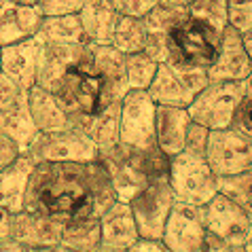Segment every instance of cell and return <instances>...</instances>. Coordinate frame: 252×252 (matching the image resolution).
<instances>
[{"label": "cell", "instance_id": "ffe728a7", "mask_svg": "<svg viewBox=\"0 0 252 252\" xmlns=\"http://www.w3.org/2000/svg\"><path fill=\"white\" fill-rule=\"evenodd\" d=\"M100 227H102V244H108V246L129 248L136 240H140L138 225L127 201H121V199L113 201L102 212Z\"/></svg>", "mask_w": 252, "mask_h": 252}, {"label": "cell", "instance_id": "8d00e7d4", "mask_svg": "<svg viewBox=\"0 0 252 252\" xmlns=\"http://www.w3.org/2000/svg\"><path fill=\"white\" fill-rule=\"evenodd\" d=\"M19 153H22V149H19L11 138L0 134V170L6 167V165H11L13 161L19 157Z\"/></svg>", "mask_w": 252, "mask_h": 252}, {"label": "cell", "instance_id": "d6a6232c", "mask_svg": "<svg viewBox=\"0 0 252 252\" xmlns=\"http://www.w3.org/2000/svg\"><path fill=\"white\" fill-rule=\"evenodd\" d=\"M85 0H38V11L43 17H53V15H74L81 11Z\"/></svg>", "mask_w": 252, "mask_h": 252}, {"label": "cell", "instance_id": "60d3db41", "mask_svg": "<svg viewBox=\"0 0 252 252\" xmlns=\"http://www.w3.org/2000/svg\"><path fill=\"white\" fill-rule=\"evenodd\" d=\"M242 43H244V49H246L248 58L252 62V28H250V30H244L242 32Z\"/></svg>", "mask_w": 252, "mask_h": 252}, {"label": "cell", "instance_id": "6da1fadb", "mask_svg": "<svg viewBox=\"0 0 252 252\" xmlns=\"http://www.w3.org/2000/svg\"><path fill=\"white\" fill-rule=\"evenodd\" d=\"M115 189L100 161H40L28 180L24 210L66 222L76 216H102Z\"/></svg>", "mask_w": 252, "mask_h": 252}, {"label": "cell", "instance_id": "5b68a950", "mask_svg": "<svg viewBox=\"0 0 252 252\" xmlns=\"http://www.w3.org/2000/svg\"><path fill=\"white\" fill-rule=\"evenodd\" d=\"M248 92L246 81H208V85L187 106L189 117L208 129L229 127Z\"/></svg>", "mask_w": 252, "mask_h": 252}, {"label": "cell", "instance_id": "8992f818", "mask_svg": "<svg viewBox=\"0 0 252 252\" xmlns=\"http://www.w3.org/2000/svg\"><path fill=\"white\" fill-rule=\"evenodd\" d=\"M170 187L174 197L187 206H204L219 193L216 174L210 170L206 155L180 151L178 155L170 157Z\"/></svg>", "mask_w": 252, "mask_h": 252}, {"label": "cell", "instance_id": "9c48e42d", "mask_svg": "<svg viewBox=\"0 0 252 252\" xmlns=\"http://www.w3.org/2000/svg\"><path fill=\"white\" fill-rule=\"evenodd\" d=\"M32 157L34 163L40 161H95L97 146L87 134L72 125L58 131H38L24 151Z\"/></svg>", "mask_w": 252, "mask_h": 252}, {"label": "cell", "instance_id": "7dc6e473", "mask_svg": "<svg viewBox=\"0 0 252 252\" xmlns=\"http://www.w3.org/2000/svg\"><path fill=\"white\" fill-rule=\"evenodd\" d=\"M246 83H248V89H250V92H252V74L248 76V79H246Z\"/></svg>", "mask_w": 252, "mask_h": 252}, {"label": "cell", "instance_id": "7a4b0ae2", "mask_svg": "<svg viewBox=\"0 0 252 252\" xmlns=\"http://www.w3.org/2000/svg\"><path fill=\"white\" fill-rule=\"evenodd\" d=\"M127 89L125 55L113 45L85 43L79 58L60 76L53 94L74 125L110 104L121 102Z\"/></svg>", "mask_w": 252, "mask_h": 252}, {"label": "cell", "instance_id": "f1b7e54d", "mask_svg": "<svg viewBox=\"0 0 252 252\" xmlns=\"http://www.w3.org/2000/svg\"><path fill=\"white\" fill-rule=\"evenodd\" d=\"M159 62L153 60L146 51H136L125 55V76L129 89H149L157 74Z\"/></svg>", "mask_w": 252, "mask_h": 252}, {"label": "cell", "instance_id": "1f68e13d", "mask_svg": "<svg viewBox=\"0 0 252 252\" xmlns=\"http://www.w3.org/2000/svg\"><path fill=\"white\" fill-rule=\"evenodd\" d=\"M227 22L235 30L252 28V0H227Z\"/></svg>", "mask_w": 252, "mask_h": 252}, {"label": "cell", "instance_id": "8fae6325", "mask_svg": "<svg viewBox=\"0 0 252 252\" xmlns=\"http://www.w3.org/2000/svg\"><path fill=\"white\" fill-rule=\"evenodd\" d=\"M155 108L146 89H127L121 97V125L119 142L134 149L155 144Z\"/></svg>", "mask_w": 252, "mask_h": 252}, {"label": "cell", "instance_id": "f6af8a7d", "mask_svg": "<svg viewBox=\"0 0 252 252\" xmlns=\"http://www.w3.org/2000/svg\"><path fill=\"white\" fill-rule=\"evenodd\" d=\"M13 2H19V4H28V6H36L38 0H13Z\"/></svg>", "mask_w": 252, "mask_h": 252}, {"label": "cell", "instance_id": "ac0fdd59", "mask_svg": "<svg viewBox=\"0 0 252 252\" xmlns=\"http://www.w3.org/2000/svg\"><path fill=\"white\" fill-rule=\"evenodd\" d=\"M83 26L87 43L94 45H110L113 30L121 17L113 0H85L81 11L76 13Z\"/></svg>", "mask_w": 252, "mask_h": 252}, {"label": "cell", "instance_id": "52a82bcc", "mask_svg": "<svg viewBox=\"0 0 252 252\" xmlns=\"http://www.w3.org/2000/svg\"><path fill=\"white\" fill-rule=\"evenodd\" d=\"M204 155L216 176H233L252 170V134L235 125L210 129Z\"/></svg>", "mask_w": 252, "mask_h": 252}, {"label": "cell", "instance_id": "ba28073f", "mask_svg": "<svg viewBox=\"0 0 252 252\" xmlns=\"http://www.w3.org/2000/svg\"><path fill=\"white\" fill-rule=\"evenodd\" d=\"M208 70L204 68H187L170 62H159L157 74L146 92L155 104L187 108L195 100V95L208 85Z\"/></svg>", "mask_w": 252, "mask_h": 252}, {"label": "cell", "instance_id": "7c38bea8", "mask_svg": "<svg viewBox=\"0 0 252 252\" xmlns=\"http://www.w3.org/2000/svg\"><path fill=\"white\" fill-rule=\"evenodd\" d=\"M161 242L170 252H206V229L201 225L197 208L174 201Z\"/></svg>", "mask_w": 252, "mask_h": 252}, {"label": "cell", "instance_id": "603a6c76", "mask_svg": "<svg viewBox=\"0 0 252 252\" xmlns=\"http://www.w3.org/2000/svg\"><path fill=\"white\" fill-rule=\"evenodd\" d=\"M0 134L11 138L22 151H26L28 144L38 134L36 125L30 117V110H28L26 92H22L15 102H11L6 108L0 110Z\"/></svg>", "mask_w": 252, "mask_h": 252}, {"label": "cell", "instance_id": "7402d4cb", "mask_svg": "<svg viewBox=\"0 0 252 252\" xmlns=\"http://www.w3.org/2000/svg\"><path fill=\"white\" fill-rule=\"evenodd\" d=\"M26 100L30 117L38 131H58L72 127V121L66 115V110L62 108V104L58 102L53 92L34 85L26 92Z\"/></svg>", "mask_w": 252, "mask_h": 252}, {"label": "cell", "instance_id": "4fadbf2b", "mask_svg": "<svg viewBox=\"0 0 252 252\" xmlns=\"http://www.w3.org/2000/svg\"><path fill=\"white\" fill-rule=\"evenodd\" d=\"M40 49H43V40L36 34L19 43L0 47V72L9 76L19 89L28 92L36 85Z\"/></svg>", "mask_w": 252, "mask_h": 252}, {"label": "cell", "instance_id": "b9f144b4", "mask_svg": "<svg viewBox=\"0 0 252 252\" xmlns=\"http://www.w3.org/2000/svg\"><path fill=\"white\" fill-rule=\"evenodd\" d=\"M28 252H76V250L64 246V244H55V246H47V248H38V250H28Z\"/></svg>", "mask_w": 252, "mask_h": 252}, {"label": "cell", "instance_id": "e575fe53", "mask_svg": "<svg viewBox=\"0 0 252 252\" xmlns=\"http://www.w3.org/2000/svg\"><path fill=\"white\" fill-rule=\"evenodd\" d=\"M157 0H113L117 11L121 15H131V17H144L149 9Z\"/></svg>", "mask_w": 252, "mask_h": 252}, {"label": "cell", "instance_id": "ee69618b", "mask_svg": "<svg viewBox=\"0 0 252 252\" xmlns=\"http://www.w3.org/2000/svg\"><path fill=\"white\" fill-rule=\"evenodd\" d=\"M208 252H246L244 246H231V248H219V250H208Z\"/></svg>", "mask_w": 252, "mask_h": 252}, {"label": "cell", "instance_id": "4dcf8cb0", "mask_svg": "<svg viewBox=\"0 0 252 252\" xmlns=\"http://www.w3.org/2000/svg\"><path fill=\"white\" fill-rule=\"evenodd\" d=\"M189 15L210 24L216 30H225L227 22V0H189Z\"/></svg>", "mask_w": 252, "mask_h": 252}, {"label": "cell", "instance_id": "44dd1931", "mask_svg": "<svg viewBox=\"0 0 252 252\" xmlns=\"http://www.w3.org/2000/svg\"><path fill=\"white\" fill-rule=\"evenodd\" d=\"M85 43H45L40 49V62H38V74L36 85L53 92L58 85L60 76L66 72V68L79 58L81 49Z\"/></svg>", "mask_w": 252, "mask_h": 252}, {"label": "cell", "instance_id": "9a60e30c", "mask_svg": "<svg viewBox=\"0 0 252 252\" xmlns=\"http://www.w3.org/2000/svg\"><path fill=\"white\" fill-rule=\"evenodd\" d=\"M62 227L64 222L34 210H22L11 216V237L22 244L26 252L60 244Z\"/></svg>", "mask_w": 252, "mask_h": 252}, {"label": "cell", "instance_id": "ab89813d", "mask_svg": "<svg viewBox=\"0 0 252 252\" xmlns=\"http://www.w3.org/2000/svg\"><path fill=\"white\" fill-rule=\"evenodd\" d=\"M0 252H26V248L13 237H0Z\"/></svg>", "mask_w": 252, "mask_h": 252}, {"label": "cell", "instance_id": "74e56055", "mask_svg": "<svg viewBox=\"0 0 252 252\" xmlns=\"http://www.w3.org/2000/svg\"><path fill=\"white\" fill-rule=\"evenodd\" d=\"M127 252H170L165 248V244L161 240H151V237H140L131 246L127 248Z\"/></svg>", "mask_w": 252, "mask_h": 252}, {"label": "cell", "instance_id": "cb8c5ba5", "mask_svg": "<svg viewBox=\"0 0 252 252\" xmlns=\"http://www.w3.org/2000/svg\"><path fill=\"white\" fill-rule=\"evenodd\" d=\"M83 134H87L94 140L97 151L113 149L119 144V125H121V102H115L110 106L102 108L100 113L92 117L81 119L79 123H74Z\"/></svg>", "mask_w": 252, "mask_h": 252}, {"label": "cell", "instance_id": "f546056e", "mask_svg": "<svg viewBox=\"0 0 252 252\" xmlns=\"http://www.w3.org/2000/svg\"><path fill=\"white\" fill-rule=\"evenodd\" d=\"M219 193L227 195L252 214V170H246L233 176H216Z\"/></svg>", "mask_w": 252, "mask_h": 252}, {"label": "cell", "instance_id": "e0dca14e", "mask_svg": "<svg viewBox=\"0 0 252 252\" xmlns=\"http://www.w3.org/2000/svg\"><path fill=\"white\" fill-rule=\"evenodd\" d=\"M191 125L187 108L157 104L155 108V142L167 157L178 155L185 149L187 129Z\"/></svg>", "mask_w": 252, "mask_h": 252}, {"label": "cell", "instance_id": "3957f363", "mask_svg": "<svg viewBox=\"0 0 252 252\" xmlns=\"http://www.w3.org/2000/svg\"><path fill=\"white\" fill-rule=\"evenodd\" d=\"M201 225L206 229L208 250L244 246L252 233V214L244 206L222 193L197 208Z\"/></svg>", "mask_w": 252, "mask_h": 252}, {"label": "cell", "instance_id": "7bdbcfd3", "mask_svg": "<svg viewBox=\"0 0 252 252\" xmlns=\"http://www.w3.org/2000/svg\"><path fill=\"white\" fill-rule=\"evenodd\" d=\"M94 252H127V248H115V246H108V244H100Z\"/></svg>", "mask_w": 252, "mask_h": 252}, {"label": "cell", "instance_id": "83f0119b", "mask_svg": "<svg viewBox=\"0 0 252 252\" xmlns=\"http://www.w3.org/2000/svg\"><path fill=\"white\" fill-rule=\"evenodd\" d=\"M146 36H149V28H146L142 17H131V15H121L110 36V45L123 55L142 51Z\"/></svg>", "mask_w": 252, "mask_h": 252}, {"label": "cell", "instance_id": "d590c367", "mask_svg": "<svg viewBox=\"0 0 252 252\" xmlns=\"http://www.w3.org/2000/svg\"><path fill=\"white\" fill-rule=\"evenodd\" d=\"M231 125H235V127L252 134V92H248V95L244 97V102L240 104V108H237Z\"/></svg>", "mask_w": 252, "mask_h": 252}, {"label": "cell", "instance_id": "4316f807", "mask_svg": "<svg viewBox=\"0 0 252 252\" xmlns=\"http://www.w3.org/2000/svg\"><path fill=\"white\" fill-rule=\"evenodd\" d=\"M151 32H172L189 19V2L185 0H157L142 17Z\"/></svg>", "mask_w": 252, "mask_h": 252}, {"label": "cell", "instance_id": "bcb514c9", "mask_svg": "<svg viewBox=\"0 0 252 252\" xmlns=\"http://www.w3.org/2000/svg\"><path fill=\"white\" fill-rule=\"evenodd\" d=\"M244 248H246V252H252V233H250V237H248V242L244 244Z\"/></svg>", "mask_w": 252, "mask_h": 252}, {"label": "cell", "instance_id": "277c9868", "mask_svg": "<svg viewBox=\"0 0 252 252\" xmlns=\"http://www.w3.org/2000/svg\"><path fill=\"white\" fill-rule=\"evenodd\" d=\"M220 30H216L206 22H199L189 15L187 22L167 32V60L170 64L187 68L212 66L220 45Z\"/></svg>", "mask_w": 252, "mask_h": 252}, {"label": "cell", "instance_id": "5bb4252c", "mask_svg": "<svg viewBox=\"0 0 252 252\" xmlns=\"http://www.w3.org/2000/svg\"><path fill=\"white\" fill-rule=\"evenodd\" d=\"M252 74V62L242 43V32L227 26L220 34V45L212 66L208 68L210 81H246Z\"/></svg>", "mask_w": 252, "mask_h": 252}, {"label": "cell", "instance_id": "484cf974", "mask_svg": "<svg viewBox=\"0 0 252 252\" xmlns=\"http://www.w3.org/2000/svg\"><path fill=\"white\" fill-rule=\"evenodd\" d=\"M36 36L45 43H87L79 15H53L43 17Z\"/></svg>", "mask_w": 252, "mask_h": 252}, {"label": "cell", "instance_id": "30bf717a", "mask_svg": "<svg viewBox=\"0 0 252 252\" xmlns=\"http://www.w3.org/2000/svg\"><path fill=\"white\" fill-rule=\"evenodd\" d=\"M176 197L170 187V180H149L140 191L131 197L127 204L134 214L140 237L161 240L165 220L172 212V206Z\"/></svg>", "mask_w": 252, "mask_h": 252}, {"label": "cell", "instance_id": "2e32d148", "mask_svg": "<svg viewBox=\"0 0 252 252\" xmlns=\"http://www.w3.org/2000/svg\"><path fill=\"white\" fill-rule=\"evenodd\" d=\"M40 22H43V13L38 11V6L0 0V47L34 36Z\"/></svg>", "mask_w": 252, "mask_h": 252}, {"label": "cell", "instance_id": "f35d334b", "mask_svg": "<svg viewBox=\"0 0 252 252\" xmlns=\"http://www.w3.org/2000/svg\"><path fill=\"white\" fill-rule=\"evenodd\" d=\"M11 212L0 206V237H9L11 235Z\"/></svg>", "mask_w": 252, "mask_h": 252}, {"label": "cell", "instance_id": "d6986e66", "mask_svg": "<svg viewBox=\"0 0 252 252\" xmlns=\"http://www.w3.org/2000/svg\"><path fill=\"white\" fill-rule=\"evenodd\" d=\"M34 161L28 153H19V157L0 170V206L9 210L11 214H17L24 210L28 180L34 170Z\"/></svg>", "mask_w": 252, "mask_h": 252}, {"label": "cell", "instance_id": "836d02e7", "mask_svg": "<svg viewBox=\"0 0 252 252\" xmlns=\"http://www.w3.org/2000/svg\"><path fill=\"white\" fill-rule=\"evenodd\" d=\"M208 136H210V129L204 127V125L191 121L187 129V138H185V149L189 153H197V155H204L206 153V144H208Z\"/></svg>", "mask_w": 252, "mask_h": 252}, {"label": "cell", "instance_id": "d4e9b609", "mask_svg": "<svg viewBox=\"0 0 252 252\" xmlns=\"http://www.w3.org/2000/svg\"><path fill=\"white\" fill-rule=\"evenodd\" d=\"M60 244L76 252H94L102 244L100 216H76L64 222Z\"/></svg>", "mask_w": 252, "mask_h": 252}]
</instances>
